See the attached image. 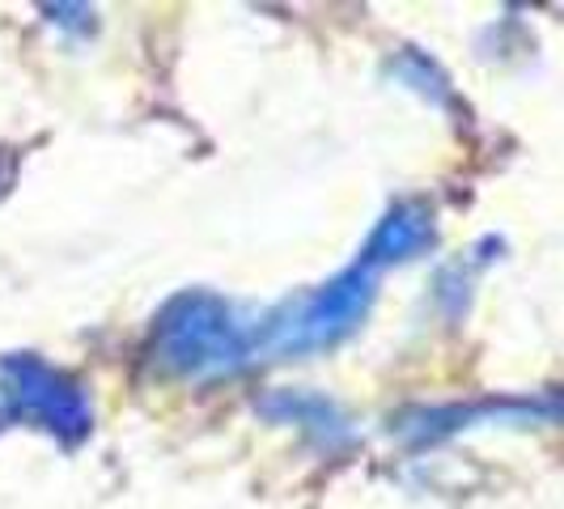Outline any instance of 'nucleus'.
<instances>
[{"mask_svg":"<svg viewBox=\"0 0 564 509\" xmlns=\"http://www.w3.org/2000/svg\"><path fill=\"white\" fill-rule=\"evenodd\" d=\"M395 77L408 85V89H416L421 98H429V102H446V98H451V85L437 73V64L416 56V52H403V56H399Z\"/></svg>","mask_w":564,"mask_h":509,"instance_id":"nucleus-7","label":"nucleus"},{"mask_svg":"<svg viewBox=\"0 0 564 509\" xmlns=\"http://www.w3.org/2000/svg\"><path fill=\"white\" fill-rule=\"evenodd\" d=\"M437 242V221H433V208H424L416 199H403V204H391L382 213V221L373 226V234L366 238V247L357 259H366L369 268H395V263H408L424 254Z\"/></svg>","mask_w":564,"mask_h":509,"instance_id":"nucleus-4","label":"nucleus"},{"mask_svg":"<svg viewBox=\"0 0 564 509\" xmlns=\"http://www.w3.org/2000/svg\"><path fill=\"white\" fill-rule=\"evenodd\" d=\"M0 403L9 421H26L56 437L59 446H82L94 433V408L82 382L39 361L34 353H9L0 357Z\"/></svg>","mask_w":564,"mask_h":509,"instance_id":"nucleus-3","label":"nucleus"},{"mask_svg":"<svg viewBox=\"0 0 564 509\" xmlns=\"http://www.w3.org/2000/svg\"><path fill=\"white\" fill-rule=\"evenodd\" d=\"M259 416H268V421L276 424H297L306 437H314L318 446H344V442H352V424L344 416V408H339L336 399L318 396V391H272V396H263L259 403Z\"/></svg>","mask_w":564,"mask_h":509,"instance_id":"nucleus-5","label":"nucleus"},{"mask_svg":"<svg viewBox=\"0 0 564 509\" xmlns=\"http://www.w3.org/2000/svg\"><path fill=\"white\" fill-rule=\"evenodd\" d=\"M373 293H378V268H369L366 259H352L339 277L318 284L314 293L263 314L259 357H302L332 348L366 323Z\"/></svg>","mask_w":564,"mask_h":509,"instance_id":"nucleus-2","label":"nucleus"},{"mask_svg":"<svg viewBox=\"0 0 564 509\" xmlns=\"http://www.w3.org/2000/svg\"><path fill=\"white\" fill-rule=\"evenodd\" d=\"M263 314L208 289H183L158 311L153 353L178 378H221L259 361Z\"/></svg>","mask_w":564,"mask_h":509,"instance_id":"nucleus-1","label":"nucleus"},{"mask_svg":"<svg viewBox=\"0 0 564 509\" xmlns=\"http://www.w3.org/2000/svg\"><path fill=\"white\" fill-rule=\"evenodd\" d=\"M4 424H9V412H4V403H0V429H4Z\"/></svg>","mask_w":564,"mask_h":509,"instance_id":"nucleus-8","label":"nucleus"},{"mask_svg":"<svg viewBox=\"0 0 564 509\" xmlns=\"http://www.w3.org/2000/svg\"><path fill=\"white\" fill-rule=\"evenodd\" d=\"M552 416L556 412V403L552 399H543V403H484V408H433V412H416V416H403L399 421V433L403 437H412V442H437V437H446V433H458L463 421H497V416H509V421H518V416Z\"/></svg>","mask_w":564,"mask_h":509,"instance_id":"nucleus-6","label":"nucleus"}]
</instances>
